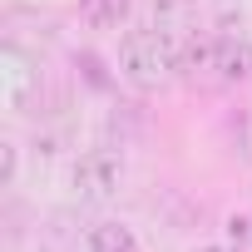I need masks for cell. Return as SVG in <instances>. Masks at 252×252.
<instances>
[{"instance_id":"obj_1","label":"cell","mask_w":252,"mask_h":252,"mask_svg":"<svg viewBox=\"0 0 252 252\" xmlns=\"http://www.w3.org/2000/svg\"><path fill=\"white\" fill-rule=\"evenodd\" d=\"M119 74L134 89H163L178 74V40H168L158 25L129 30L119 40Z\"/></svg>"},{"instance_id":"obj_3","label":"cell","mask_w":252,"mask_h":252,"mask_svg":"<svg viewBox=\"0 0 252 252\" xmlns=\"http://www.w3.org/2000/svg\"><path fill=\"white\" fill-rule=\"evenodd\" d=\"M40 79H45V64H40L30 50H20L15 40L0 50V89H5V104H10L15 114H25V109L35 104Z\"/></svg>"},{"instance_id":"obj_4","label":"cell","mask_w":252,"mask_h":252,"mask_svg":"<svg viewBox=\"0 0 252 252\" xmlns=\"http://www.w3.org/2000/svg\"><path fill=\"white\" fill-rule=\"evenodd\" d=\"M213 45H218V79H222V84L252 74V40H247L242 30H218Z\"/></svg>"},{"instance_id":"obj_6","label":"cell","mask_w":252,"mask_h":252,"mask_svg":"<svg viewBox=\"0 0 252 252\" xmlns=\"http://www.w3.org/2000/svg\"><path fill=\"white\" fill-rule=\"evenodd\" d=\"M134 0H79V15L89 30H119L124 20H129Z\"/></svg>"},{"instance_id":"obj_7","label":"cell","mask_w":252,"mask_h":252,"mask_svg":"<svg viewBox=\"0 0 252 252\" xmlns=\"http://www.w3.org/2000/svg\"><path fill=\"white\" fill-rule=\"evenodd\" d=\"M227 247L232 252H252V213H232L227 218Z\"/></svg>"},{"instance_id":"obj_8","label":"cell","mask_w":252,"mask_h":252,"mask_svg":"<svg viewBox=\"0 0 252 252\" xmlns=\"http://www.w3.org/2000/svg\"><path fill=\"white\" fill-rule=\"evenodd\" d=\"M0 154H5V183H15V173H20V154H15V144H0Z\"/></svg>"},{"instance_id":"obj_9","label":"cell","mask_w":252,"mask_h":252,"mask_svg":"<svg viewBox=\"0 0 252 252\" xmlns=\"http://www.w3.org/2000/svg\"><path fill=\"white\" fill-rule=\"evenodd\" d=\"M198 252H232V247H227V242H222V247H218V242H213V247H198Z\"/></svg>"},{"instance_id":"obj_5","label":"cell","mask_w":252,"mask_h":252,"mask_svg":"<svg viewBox=\"0 0 252 252\" xmlns=\"http://www.w3.org/2000/svg\"><path fill=\"white\" fill-rule=\"evenodd\" d=\"M84 252H144L134 227H124V222H94L89 237H84Z\"/></svg>"},{"instance_id":"obj_2","label":"cell","mask_w":252,"mask_h":252,"mask_svg":"<svg viewBox=\"0 0 252 252\" xmlns=\"http://www.w3.org/2000/svg\"><path fill=\"white\" fill-rule=\"evenodd\" d=\"M119 183H124V154L109 149V144L84 149V154L74 158V168H69V193H74V203H84V208H104V203L119 193Z\"/></svg>"}]
</instances>
